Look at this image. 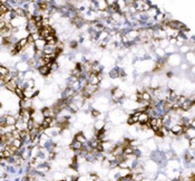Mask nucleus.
Listing matches in <instances>:
<instances>
[{
  "mask_svg": "<svg viewBox=\"0 0 195 181\" xmlns=\"http://www.w3.org/2000/svg\"><path fill=\"white\" fill-rule=\"evenodd\" d=\"M183 63V57L178 53L176 54H172L168 57H166V64L170 65L171 67H177Z\"/></svg>",
  "mask_w": 195,
  "mask_h": 181,
  "instance_id": "obj_1",
  "label": "nucleus"
},
{
  "mask_svg": "<svg viewBox=\"0 0 195 181\" xmlns=\"http://www.w3.org/2000/svg\"><path fill=\"white\" fill-rule=\"evenodd\" d=\"M26 24H27V18L26 17H18L15 16L10 21V25L13 29H18L21 28V27H25Z\"/></svg>",
  "mask_w": 195,
  "mask_h": 181,
  "instance_id": "obj_2",
  "label": "nucleus"
},
{
  "mask_svg": "<svg viewBox=\"0 0 195 181\" xmlns=\"http://www.w3.org/2000/svg\"><path fill=\"white\" fill-rule=\"evenodd\" d=\"M104 74H93V73H89L87 74V83L88 84H91V85H98L99 83H101V81L104 78Z\"/></svg>",
  "mask_w": 195,
  "mask_h": 181,
  "instance_id": "obj_3",
  "label": "nucleus"
},
{
  "mask_svg": "<svg viewBox=\"0 0 195 181\" xmlns=\"http://www.w3.org/2000/svg\"><path fill=\"white\" fill-rule=\"evenodd\" d=\"M18 85H19V81H18V78L15 76V77H13V80L5 84V89L10 93H15V91H16V89L18 87Z\"/></svg>",
  "mask_w": 195,
  "mask_h": 181,
  "instance_id": "obj_4",
  "label": "nucleus"
},
{
  "mask_svg": "<svg viewBox=\"0 0 195 181\" xmlns=\"http://www.w3.org/2000/svg\"><path fill=\"white\" fill-rule=\"evenodd\" d=\"M15 68H16V70L18 73H26L27 70H30V67H29L28 63H27L26 60H20L19 63L16 64Z\"/></svg>",
  "mask_w": 195,
  "mask_h": 181,
  "instance_id": "obj_5",
  "label": "nucleus"
},
{
  "mask_svg": "<svg viewBox=\"0 0 195 181\" xmlns=\"http://www.w3.org/2000/svg\"><path fill=\"white\" fill-rule=\"evenodd\" d=\"M144 146L149 151V152H153V151H156V150H157V144H156V142H155V140L153 138L145 140Z\"/></svg>",
  "mask_w": 195,
  "mask_h": 181,
  "instance_id": "obj_6",
  "label": "nucleus"
},
{
  "mask_svg": "<svg viewBox=\"0 0 195 181\" xmlns=\"http://www.w3.org/2000/svg\"><path fill=\"white\" fill-rule=\"evenodd\" d=\"M46 45H47V43H46V40L42 38H39V39H37V40L34 41V47H35V49L37 51H44Z\"/></svg>",
  "mask_w": 195,
  "mask_h": 181,
  "instance_id": "obj_7",
  "label": "nucleus"
},
{
  "mask_svg": "<svg viewBox=\"0 0 195 181\" xmlns=\"http://www.w3.org/2000/svg\"><path fill=\"white\" fill-rule=\"evenodd\" d=\"M183 59L185 60V63L189 64V66H194V59H195L194 51H189V53H186V54L184 55V58H183Z\"/></svg>",
  "mask_w": 195,
  "mask_h": 181,
  "instance_id": "obj_8",
  "label": "nucleus"
},
{
  "mask_svg": "<svg viewBox=\"0 0 195 181\" xmlns=\"http://www.w3.org/2000/svg\"><path fill=\"white\" fill-rule=\"evenodd\" d=\"M105 123H106V121H103V120H96L93 124V126H94V130H95V133H97V132H101V131L104 130V126H105Z\"/></svg>",
  "mask_w": 195,
  "mask_h": 181,
  "instance_id": "obj_9",
  "label": "nucleus"
},
{
  "mask_svg": "<svg viewBox=\"0 0 195 181\" xmlns=\"http://www.w3.org/2000/svg\"><path fill=\"white\" fill-rule=\"evenodd\" d=\"M38 73H39V76H41V77H47V76H49L51 74V72H50V68H49V66L48 65H45V66H41V67H39L38 68Z\"/></svg>",
  "mask_w": 195,
  "mask_h": 181,
  "instance_id": "obj_10",
  "label": "nucleus"
},
{
  "mask_svg": "<svg viewBox=\"0 0 195 181\" xmlns=\"http://www.w3.org/2000/svg\"><path fill=\"white\" fill-rule=\"evenodd\" d=\"M103 66H101V64L98 63V62H94V63L91 64V68H90V73L93 74H101L103 73Z\"/></svg>",
  "mask_w": 195,
  "mask_h": 181,
  "instance_id": "obj_11",
  "label": "nucleus"
},
{
  "mask_svg": "<svg viewBox=\"0 0 195 181\" xmlns=\"http://www.w3.org/2000/svg\"><path fill=\"white\" fill-rule=\"evenodd\" d=\"M69 148H70L72 150H74V151H75L76 154H78L79 151H82V150L84 149V145H83V144H82L80 142H78V141L72 140V143H70Z\"/></svg>",
  "mask_w": 195,
  "mask_h": 181,
  "instance_id": "obj_12",
  "label": "nucleus"
},
{
  "mask_svg": "<svg viewBox=\"0 0 195 181\" xmlns=\"http://www.w3.org/2000/svg\"><path fill=\"white\" fill-rule=\"evenodd\" d=\"M96 6H97V11L99 13H104L108 9V5H107L106 0H98L96 1Z\"/></svg>",
  "mask_w": 195,
  "mask_h": 181,
  "instance_id": "obj_13",
  "label": "nucleus"
},
{
  "mask_svg": "<svg viewBox=\"0 0 195 181\" xmlns=\"http://www.w3.org/2000/svg\"><path fill=\"white\" fill-rule=\"evenodd\" d=\"M131 175H132V170H131V169L120 168V169H118V172H117V177H118V179L127 178V177H129Z\"/></svg>",
  "mask_w": 195,
  "mask_h": 181,
  "instance_id": "obj_14",
  "label": "nucleus"
},
{
  "mask_svg": "<svg viewBox=\"0 0 195 181\" xmlns=\"http://www.w3.org/2000/svg\"><path fill=\"white\" fill-rule=\"evenodd\" d=\"M184 137H185L187 140L195 138V129L194 127H191V126L184 127Z\"/></svg>",
  "mask_w": 195,
  "mask_h": 181,
  "instance_id": "obj_15",
  "label": "nucleus"
},
{
  "mask_svg": "<svg viewBox=\"0 0 195 181\" xmlns=\"http://www.w3.org/2000/svg\"><path fill=\"white\" fill-rule=\"evenodd\" d=\"M149 87H151L152 89H156L160 87V75L152 76L151 83H149Z\"/></svg>",
  "mask_w": 195,
  "mask_h": 181,
  "instance_id": "obj_16",
  "label": "nucleus"
},
{
  "mask_svg": "<svg viewBox=\"0 0 195 181\" xmlns=\"http://www.w3.org/2000/svg\"><path fill=\"white\" fill-rule=\"evenodd\" d=\"M65 173L61 171H53V181H64L65 180Z\"/></svg>",
  "mask_w": 195,
  "mask_h": 181,
  "instance_id": "obj_17",
  "label": "nucleus"
},
{
  "mask_svg": "<svg viewBox=\"0 0 195 181\" xmlns=\"http://www.w3.org/2000/svg\"><path fill=\"white\" fill-rule=\"evenodd\" d=\"M148 121H149V115L146 112H141L138 115V124L147 123Z\"/></svg>",
  "mask_w": 195,
  "mask_h": 181,
  "instance_id": "obj_18",
  "label": "nucleus"
},
{
  "mask_svg": "<svg viewBox=\"0 0 195 181\" xmlns=\"http://www.w3.org/2000/svg\"><path fill=\"white\" fill-rule=\"evenodd\" d=\"M74 140L78 141V142H80L84 145V144H86V143L88 142L87 141V139H86L85 137H84V134H83V132H78V133L75 134V137H74Z\"/></svg>",
  "mask_w": 195,
  "mask_h": 181,
  "instance_id": "obj_19",
  "label": "nucleus"
},
{
  "mask_svg": "<svg viewBox=\"0 0 195 181\" xmlns=\"http://www.w3.org/2000/svg\"><path fill=\"white\" fill-rule=\"evenodd\" d=\"M17 122V119L13 116V115H10V114H7L6 115V126L8 125H15Z\"/></svg>",
  "mask_w": 195,
  "mask_h": 181,
  "instance_id": "obj_20",
  "label": "nucleus"
},
{
  "mask_svg": "<svg viewBox=\"0 0 195 181\" xmlns=\"http://www.w3.org/2000/svg\"><path fill=\"white\" fill-rule=\"evenodd\" d=\"M164 51H165V54L166 55H172V54H176L177 51H178V48H177L176 46L170 45V46H168L166 49H164Z\"/></svg>",
  "mask_w": 195,
  "mask_h": 181,
  "instance_id": "obj_21",
  "label": "nucleus"
},
{
  "mask_svg": "<svg viewBox=\"0 0 195 181\" xmlns=\"http://www.w3.org/2000/svg\"><path fill=\"white\" fill-rule=\"evenodd\" d=\"M93 43H94V41L90 40V39H84L82 45L85 49H91V47H93Z\"/></svg>",
  "mask_w": 195,
  "mask_h": 181,
  "instance_id": "obj_22",
  "label": "nucleus"
},
{
  "mask_svg": "<svg viewBox=\"0 0 195 181\" xmlns=\"http://www.w3.org/2000/svg\"><path fill=\"white\" fill-rule=\"evenodd\" d=\"M189 51H191V49H189V46L186 44H184L183 46H181V47L178 48V51H177V53H178L179 55H185L186 53H189Z\"/></svg>",
  "mask_w": 195,
  "mask_h": 181,
  "instance_id": "obj_23",
  "label": "nucleus"
},
{
  "mask_svg": "<svg viewBox=\"0 0 195 181\" xmlns=\"http://www.w3.org/2000/svg\"><path fill=\"white\" fill-rule=\"evenodd\" d=\"M7 74H9V67L6 65H0V75L1 77L6 76Z\"/></svg>",
  "mask_w": 195,
  "mask_h": 181,
  "instance_id": "obj_24",
  "label": "nucleus"
},
{
  "mask_svg": "<svg viewBox=\"0 0 195 181\" xmlns=\"http://www.w3.org/2000/svg\"><path fill=\"white\" fill-rule=\"evenodd\" d=\"M168 46H170V41H168V38H165V39H162V40H160V48H162V49H166Z\"/></svg>",
  "mask_w": 195,
  "mask_h": 181,
  "instance_id": "obj_25",
  "label": "nucleus"
},
{
  "mask_svg": "<svg viewBox=\"0 0 195 181\" xmlns=\"http://www.w3.org/2000/svg\"><path fill=\"white\" fill-rule=\"evenodd\" d=\"M15 148H17V149H20V148H22V145H24V143H22V141L20 140V139H15V140L13 141V143H11Z\"/></svg>",
  "mask_w": 195,
  "mask_h": 181,
  "instance_id": "obj_26",
  "label": "nucleus"
},
{
  "mask_svg": "<svg viewBox=\"0 0 195 181\" xmlns=\"http://www.w3.org/2000/svg\"><path fill=\"white\" fill-rule=\"evenodd\" d=\"M178 67H179V70H182V72H189V67H191V66H189V64H186L185 62H184V63L181 64V65H179Z\"/></svg>",
  "mask_w": 195,
  "mask_h": 181,
  "instance_id": "obj_27",
  "label": "nucleus"
},
{
  "mask_svg": "<svg viewBox=\"0 0 195 181\" xmlns=\"http://www.w3.org/2000/svg\"><path fill=\"white\" fill-rule=\"evenodd\" d=\"M11 135H13V140H15V139H20V131H18L17 129H15V130L11 132Z\"/></svg>",
  "mask_w": 195,
  "mask_h": 181,
  "instance_id": "obj_28",
  "label": "nucleus"
},
{
  "mask_svg": "<svg viewBox=\"0 0 195 181\" xmlns=\"http://www.w3.org/2000/svg\"><path fill=\"white\" fill-rule=\"evenodd\" d=\"M194 148H195V138H193V139H189V149L194 150Z\"/></svg>",
  "mask_w": 195,
  "mask_h": 181,
  "instance_id": "obj_29",
  "label": "nucleus"
},
{
  "mask_svg": "<svg viewBox=\"0 0 195 181\" xmlns=\"http://www.w3.org/2000/svg\"><path fill=\"white\" fill-rule=\"evenodd\" d=\"M0 87H5V82L0 78Z\"/></svg>",
  "mask_w": 195,
  "mask_h": 181,
  "instance_id": "obj_30",
  "label": "nucleus"
},
{
  "mask_svg": "<svg viewBox=\"0 0 195 181\" xmlns=\"http://www.w3.org/2000/svg\"><path fill=\"white\" fill-rule=\"evenodd\" d=\"M1 106H2V103H1V102H0V108H1Z\"/></svg>",
  "mask_w": 195,
  "mask_h": 181,
  "instance_id": "obj_31",
  "label": "nucleus"
},
{
  "mask_svg": "<svg viewBox=\"0 0 195 181\" xmlns=\"http://www.w3.org/2000/svg\"><path fill=\"white\" fill-rule=\"evenodd\" d=\"M0 78H1V75H0Z\"/></svg>",
  "mask_w": 195,
  "mask_h": 181,
  "instance_id": "obj_32",
  "label": "nucleus"
}]
</instances>
